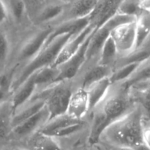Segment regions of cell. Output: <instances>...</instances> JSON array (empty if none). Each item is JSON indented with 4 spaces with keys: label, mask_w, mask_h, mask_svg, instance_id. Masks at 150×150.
<instances>
[{
    "label": "cell",
    "mask_w": 150,
    "mask_h": 150,
    "mask_svg": "<svg viewBox=\"0 0 150 150\" xmlns=\"http://www.w3.org/2000/svg\"><path fill=\"white\" fill-rule=\"evenodd\" d=\"M91 149L94 150H133L128 148L120 147V146H114V145L108 144L103 143V142H98L95 145L90 147Z\"/></svg>",
    "instance_id": "4dcf8cb0"
},
{
    "label": "cell",
    "mask_w": 150,
    "mask_h": 150,
    "mask_svg": "<svg viewBox=\"0 0 150 150\" xmlns=\"http://www.w3.org/2000/svg\"><path fill=\"white\" fill-rule=\"evenodd\" d=\"M98 0H73L67 1L62 15L54 26L73 21L88 18L93 11Z\"/></svg>",
    "instance_id": "30bf717a"
},
{
    "label": "cell",
    "mask_w": 150,
    "mask_h": 150,
    "mask_svg": "<svg viewBox=\"0 0 150 150\" xmlns=\"http://www.w3.org/2000/svg\"><path fill=\"white\" fill-rule=\"evenodd\" d=\"M74 89L73 80L60 81L47 89L35 92L33 96L44 100L51 120L66 114Z\"/></svg>",
    "instance_id": "8992f818"
},
{
    "label": "cell",
    "mask_w": 150,
    "mask_h": 150,
    "mask_svg": "<svg viewBox=\"0 0 150 150\" xmlns=\"http://www.w3.org/2000/svg\"><path fill=\"white\" fill-rule=\"evenodd\" d=\"M114 70L99 64L93 65H83L75 78L72 79L76 88L86 89L96 82L108 79L111 76Z\"/></svg>",
    "instance_id": "9c48e42d"
},
{
    "label": "cell",
    "mask_w": 150,
    "mask_h": 150,
    "mask_svg": "<svg viewBox=\"0 0 150 150\" xmlns=\"http://www.w3.org/2000/svg\"><path fill=\"white\" fill-rule=\"evenodd\" d=\"M95 30L96 29L92 27L91 25H89L81 32L78 35H73L62 48L54 62V66L58 67L71 59L80 50L85 41Z\"/></svg>",
    "instance_id": "7c38bea8"
},
{
    "label": "cell",
    "mask_w": 150,
    "mask_h": 150,
    "mask_svg": "<svg viewBox=\"0 0 150 150\" xmlns=\"http://www.w3.org/2000/svg\"><path fill=\"white\" fill-rule=\"evenodd\" d=\"M8 14V21L16 27L18 34L33 26L27 16L24 1L9 0L4 1Z\"/></svg>",
    "instance_id": "5bb4252c"
},
{
    "label": "cell",
    "mask_w": 150,
    "mask_h": 150,
    "mask_svg": "<svg viewBox=\"0 0 150 150\" xmlns=\"http://www.w3.org/2000/svg\"><path fill=\"white\" fill-rule=\"evenodd\" d=\"M144 111L136 104L128 113L110 125L98 142L133 150H149L143 133Z\"/></svg>",
    "instance_id": "7a4b0ae2"
},
{
    "label": "cell",
    "mask_w": 150,
    "mask_h": 150,
    "mask_svg": "<svg viewBox=\"0 0 150 150\" xmlns=\"http://www.w3.org/2000/svg\"><path fill=\"white\" fill-rule=\"evenodd\" d=\"M14 108L11 99L0 104V147L10 146Z\"/></svg>",
    "instance_id": "e0dca14e"
},
{
    "label": "cell",
    "mask_w": 150,
    "mask_h": 150,
    "mask_svg": "<svg viewBox=\"0 0 150 150\" xmlns=\"http://www.w3.org/2000/svg\"><path fill=\"white\" fill-rule=\"evenodd\" d=\"M86 149H89V148H85V149H70V150H84Z\"/></svg>",
    "instance_id": "836d02e7"
},
{
    "label": "cell",
    "mask_w": 150,
    "mask_h": 150,
    "mask_svg": "<svg viewBox=\"0 0 150 150\" xmlns=\"http://www.w3.org/2000/svg\"><path fill=\"white\" fill-rule=\"evenodd\" d=\"M45 106V103L44 100L36 96L32 97L29 100L14 111L13 117V129L35 116Z\"/></svg>",
    "instance_id": "ac0fdd59"
},
{
    "label": "cell",
    "mask_w": 150,
    "mask_h": 150,
    "mask_svg": "<svg viewBox=\"0 0 150 150\" xmlns=\"http://www.w3.org/2000/svg\"><path fill=\"white\" fill-rule=\"evenodd\" d=\"M84 150H89V149H84Z\"/></svg>",
    "instance_id": "e575fe53"
},
{
    "label": "cell",
    "mask_w": 150,
    "mask_h": 150,
    "mask_svg": "<svg viewBox=\"0 0 150 150\" xmlns=\"http://www.w3.org/2000/svg\"><path fill=\"white\" fill-rule=\"evenodd\" d=\"M120 1L98 0L93 11L88 17L89 25L96 29L103 26L117 14Z\"/></svg>",
    "instance_id": "8fae6325"
},
{
    "label": "cell",
    "mask_w": 150,
    "mask_h": 150,
    "mask_svg": "<svg viewBox=\"0 0 150 150\" xmlns=\"http://www.w3.org/2000/svg\"><path fill=\"white\" fill-rule=\"evenodd\" d=\"M111 84L110 79L108 78L93 83L86 89L89 98V112L104 99Z\"/></svg>",
    "instance_id": "cb8c5ba5"
},
{
    "label": "cell",
    "mask_w": 150,
    "mask_h": 150,
    "mask_svg": "<svg viewBox=\"0 0 150 150\" xmlns=\"http://www.w3.org/2000/svg\"><path fill=\"white\" fill-rule=\"evenodd\" d=\"M54 30L51 26H32L18 34L19 42L13 54L7 73H11L35 58L45 45ZM6 72V73H7Z\"/></svg>",
    "instance_id": "277c9868"
},
{
    "label": "cell",
    "mask_w": 150,
    "mask_h": 150,
    "mask_svg": "<svg viewBox=\"0 0 150 150\" xmlns=\"http://www.w3.org/2000/svg\"><path fill=\"white\" fill-rule=\"evenodd\" d=\"M147 45V46L150 47V38H149V40H148V41H147V42H146V45Z\"/></svg>",
    "instance_id": "d6a6232c"
},
{
    "label": "cell",
    "mask_w": 150,
    "mask_h": 150,
    "mask_svg": "<svg viewBox=\"0 0 150 150\" xmlns=\"http://www.w3.org/2000/svg\"><path fill=\"white\" fill-rule=\"evenodd\" d=\"M110 31L104 26L94 32L88 44L86 60L83 65L98 64L101 51L106 40L110 37Z\"/></svg>",
    "instance_id": "9a60e30c"
},
{
    "label": "cell",
    "mask_w": 150,
    "mask_h": 150,
    "mask_svg": "<svg viewBox=\"0 0 150 150\" xmlns=\"http://www.w3.org/2000/svg\"><path fill=\"white\" fill-rule=\"evenodd\" d=\"M119 57H120V55H119L117 47L111 37H109L101 51L98 64L100 65L108 67L114 70L117 66Z\"/></svg>",
    "instance_id": "484cf974"
},
{
    "label": "cell",
    "mask_w": 150,
    "mask_h": 150,
    "mask_svg": "<svg viewBox=\"0 0 150 150\" xmlns=\"http://www.w3.org/2000/svg\"><path fill=\"white\" fill-rule=\"evenodd\" d=\"M28 18L32 26L54 27L64 12L66 0H29L24 1Z\"/></svg>",
    "instance_id": "5b68a950"
},
{
    "label": "cell",
    "mask_w": 150,
    "mask_h": 150,
    "mask_svg": "<svg viewBox=\"0 0 150 150\" xmlns=\"http://www.w3.org/2000/svg\"><path fill=\"white\" fill-rule=\"evenodd\" d=\"M8 22V14L4 1H0V25H4Z\"/></svg>",
    "instance_id": "1f68e13d"
},
{
    "label": "cell",
    "mask_w": 150,
    "mask_h": 150,
    "mask_svg": "<svg viewBox=\"0 0 150 150\" xmlns=\"http://www.w3.org/2000/svg\"><path fill=\"white\" fill-rule=\"evenodd\" d=\"M149 58L150 47L144 45L142 48L134 50L133 52L130 53L127 55L119 57L116 68L122 67V66L127 65V64L142 63L146 60L149 59Z\"/></svg>",
    "instance_id": "4316f807"
},
{
    "label": "cell",
    "mask_w": 150,
    "mask_h": 150,
    "mask_svg": "<svg viewBox=\"0 0 150 150\" xmlns=\"http://www.w3.org/2000/svg\"><path fill=\"white\" fill-rule=\"evenodd\" d=\"M49 119V112L45 106L38 114L13 129L10 135V146L23 143L29 138L39 132Z\"/></svg>",
    "instance_id": "52a82bcc"
},
{
    "label": "cell",
    "mask_w": 150,
    "mask_h": 150,
    "mask_svg": "<svg viewBox=\"0 0 150 150\" xmlns=\"http://www.w3.org/2000/svg\"><path fill=\"white\" fill-rule=\"evenodd\" d=\"M92 34L85 41L80 50L71 59H70L64 64L57 67L59 70L60 73L59 81L64 80H72L79 73L86 60V50H87L88 44H89V40L92 37Z\"/></svg>",
    "instance_id": "2e32d148"
},
{
    "label": "cell",
    "mask_w": 150,
    "mask_h": 150,
    "mask_svg": "<svg viewBox=\"0 0 150 150\" xmlns=\"http://www.w3.org/2000/svg\"><path fill=\"white\" fill-rule=\"evenodd\" d=\"M125 83H111L104 99L88 114L89 148L97 144L103 132L136 105Z\"/></svg>",
    "instance_id": "6da1fadb"
},
{
    "label": "cell",
    "mask_w": 150,
    "mask_h": 150,
    "mask_svg": "<svg viewBox=\"0 0 150 150\" xmlns=\"http://www.w3.org/2000/svg\"><path fill=\"white\" fill-rule=\"evenodd\" d=\"M81 122L83 121H78V120L71 118L67 114H64L48 120L45 123V125L41 128L40 132L46 135H49L51 136H54V135L59 133L62 130H64L70 126L78 124Z\"/></svg>",
    "instance_id": "603a6c76"
},
{
    "label": "cell",
    "mask_w": 150,
    "mask_h": 150,
    "mask_svg": "<svg viewBox=\"0 0 150 150\" xmlns=\"http://www.w3.org/2000/svg\"><path fill=\"white\" fill-rule=\"evenodd\" d=\"M136 49H139L146 45L150 38V13L143 11L136 18Z\"/></svg>",
    "instance_id": "d4e9b609"
},
{
    "label": "cell",
    "mask_w": 150,
    "mask_h": 150,
    "mask_svg": "<svg viewBox=\"0 0 150 150\" xmlns=\"http://www.w3.org/2000/svg\"><path fill=\"white\" fill-rule=\"evenodd\" d=\"M11 38L4 25H0V74L6 73L13 55Z\"/></svg>",
    "instance_id": "7402d4cb"
},
{
    "label": "cell",
    "mask_w": 150,
    "mask_h": 150,
    "mask_svg": "<svg viewBox=\"0 0 150 150\" xmlns=\"http://www.w3.org/2000/svg\"><path fill=\"white\" fill-rule=\"evenodd\" d=\"M143 12L140 7V1H121L117 13L137 18Z\"/></svg>",
    "instance_id": "f1b7e54d"
},
{
    "label": "cell",
    "mask_w": 150,
    "mask_h": 150,
    "mask_svg": "<svg viewBox=\"0 0 150 150\" xmlns=\"http://www.w3.org/2000/svg\"><path fill=\"white\" fill-rule=\"evenodd\" d=\"M89 150H92V149H90V148H89Z\"/></svg>",
    "instance_id": "d590c367"
},
{
    "label": "cell",
    "mask_w": 150,
    "mask_h": 150,
    "mask_svg": "<svg viewBox=\"0 0 150 150\" xmlns=\"http://www.w3.org/2000/svg\"><path fill=\"white\" fill-rule=\"evenodd\" d=\"M59 70L58 67L54 65L48 66L37 71L35 73V92L47 89L59 82Z\"/></svg>",
    "instance_id": "44dd1931"
},
{
    "label": "cell",
    "mask_w": 150,
    "mask_h": 150,
    "mask_svg": "<svg viewBox=\"0 0 150 150\" xmlns=\"http://www.w3.org/2000/svg\"><path fill=\"white\" fill-rule=\"evenodd\" d=\"M140 64L141 63L127 64L116 68L110 77L111 83H125L127 81L133 76Z\"/></svg>",
    "instance_id": "83f0119b"
},
{
    "label": "cell",
    "mask_w": 150,
    "mask_h": 150,
    "mask_svg": "<svg viewBox=\"0 0 150 150\" xmlns=\"http://www.w3.org/2000/svg\"><path fill=\"white\" fill-rule=\"evenodd\" d=\"M136 21L120 26L110 33V37L117 47L120 57L127 55L136 49Z\"/></svg>",
    "instance_id": "ba28073f"
},
{
    "label": "cell",
    "mask_w": 150,
    "mask_h": 150,
    "mask_svg": "<svg viewBox=\"0 0 150 150\" xmlns=\"http://www.w3.org/2000/svg\"><path fill=\"white\" fill-rule=\"evenodd\" d=\"M89 112V103L86 89L76 88L70 97L66 114L78 121L86 120Z\"/></svg>",
    "instance_id": "4fadbf2b"
},
{
    "label": "cell",
    "mask_w": 150,
    "mask_h": 150,
    "mask_svg": "<svg viewBox=\"0 0 150 150\" xmlns=\"http://www.w3.org/2000/svg\"><path fill=\"white\" fill-rule=\"evenodd\" d=\"M73 36V35L66 34L54 38L45 44L40 52L29 62L14 70L11 74L10 81L11 95L32 74L41 69L54 65L62 48Z\"/></svg>",
    "instance_id": "3957f363"
},
{
    "label": "cell",
    "mask_w": 150,
    "mask_h": 150,
    "mask_svg": "<svg viewBox=\"0 0 150 150\" xmlns=\"http://www.w3.org/2000/svg\"><path fill=\"white\" fill-rule=\"evenodd\" d=\"M18 145L30 150H63L56 138L40 131Z\"/></svg>",
    "instance_id": "d6986e66"
},
{
    "label": "cell",
    "mask_w": 150,
    "mask_h": 150,
    "mask_svg": "<svg viewBox=\"0 0 150 150\" xmlns=\"http://www.w3.org/2000/svg\"><path fill=\"white\" fill-rule=\"evenodd\" d=\"M136 21V18L133 17H130V16H124V15L117 13L103 26L106 28L107 29H108L110 32H111L114 29H117V28L120 27V26L127 24V23H133V22H135Z\"/></svg>",
    "instance_id": "f546056e"
},
{
    "label": "cell",
    "mask_w": 150,
    "mask_h": 150,
    "mask_svg": "<svg viewBox=\"0 0 150 150\" xmlns=\"http://www.w3.org/2000/svg\"><path fill=\"white\" fill-rule=\"evenodd\" d=\"M35 92H36V84H35V73L12 94L11 101L13 103L14 111L29 100L35 95Z\"/></svg>",
    "instance_id": "ffe728a7"
}]
</instances>
